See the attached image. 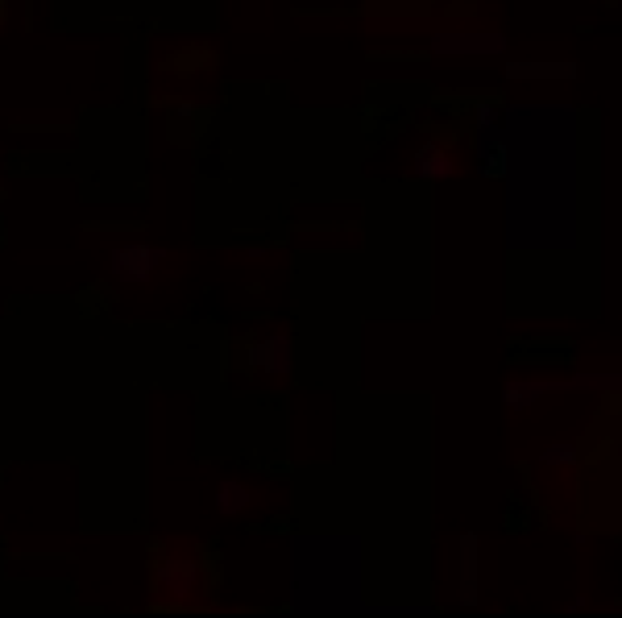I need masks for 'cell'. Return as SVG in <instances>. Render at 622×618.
Wrapping results in <instances>:
<instances>
[{"mask_svg":"<svg viewBox=\"0 0 622 618\" xmlns=\"http://www.w3.org/2000/svg\"><path fill=\"white\" fill-rule=\"evenodd\" d=\"M249 507V490H241L237 482H220L216 486V511L220 515H241Z\"/></svg>","mask_w":622,"mask_h":618,"instance_id":"8","label":"cell"},{"mask_svg":"<svg viewBox=\"0 0 622 618\" xmlns=\"http://www.w3.org/2000/svg\"><path fill=\"white\" fill-rule=\"evenodd\" d=\"M477 602V540L461 536V606Z\"/></svg>","mask_w":622,"mask_h":618,"instance_id":"6","label":"cell"},{"mask_svg":"<svg viewBox=\"0 0 622 618\" xmlns=\"http://www.w3.org/2000/svg\"><path fill=\"white\" fill-rule=\"evenodd\" d=\"M548 390H552V382H506V386H502V407L515 411V415H523L535 399H544Z\"/></svg>","mask_w":622,"mask_h":618,"instance_id":"5","label":"cell"},{"mask_svg":"<svg viewBox=\"0 0 622 618\" xmlns=\"http://www.w3.org/2000/svg\"><path fill=\"white\" fill-rule=\"evenodd\" d=\"M287 336H270V341H262V345H253V353H249V361L258 365V370H266V374H287L291 370V357H287Z\"/></svg>","mask_w":622,"mask_h":618,"instance_id":"4","label":"cell"},{"mask_svg":"<svg viewBox=\"0 0 622 618\" xmlns=\"http://www.w3.org/2000/svg\"><path fill=\"white\" fill-rule=\"evenodd\" d=\"M162 262H166V249L133 241V245H117V249H112L108 274L117 278V283H125V287H146Z\"/></svg>","mask_w":622,"mask_h":618,"instance_id":"1","label":"cell"},{"mask_svg":"<svg viewBox=\"0 0 622 618\" xmlns=\"http://www.w3.org/2000/svg\"><path fill=\"white\" fill-rule=\"evenodd\" d=\"M577 461H581V448H577V444H569V440L548 444L544 453H540V465H548V469H573Z\"/></svg>","mask_w":622,"mask_h":618,"instance_id":"10","label":"cell"},{"mask_svg":"<svg viewBox=\"0 0 622 618\" xmlns=\"http://www.w3.org/2000/svg\"><path fill=\"white\" fill-rule=\"evenodd\" d=\"M216 63V54L212 50H183V59H171V63H166V67H171V71H195V67H212Z\"/></svg>","mask_w":622,"mask_h":618,"instance_id":"11","label":"cell"},{"mask_svg":"<svg viewBox=\"0 0 622 618\" xmlns=\"http://www.w3.org/2000/svg\"><path fill=\"white\" fill-rule=\"evenodd\" d=\"M477 171H482V179H502L506 175V142L502 137H494V142L477 154Z\"/></svg>","mask_w":622,"mask_h":618,"instance_id":"7","label":"cell"},{"mask_svg":"<svg viewBox=\"0 0 622 618\" xmlns=\"http://www.w3.org/2000/svg\"><path fill=\"white\" fill-rule=\"evenodd\" d=\"M506 75H515V79H523V75H544V79H577V67H573V63H535V67L515 63V67H506Z\"/></svg>","mask_w":622,"mask_h":618,"instance_id":"9","label":"cell"},{"mask_svg":"<svg viewBox=\"0 0 622 618\" xmlns=\"http://www.w3.org/2000/svg\"><path fill=\"white\" fill-rule=\"evenodd\" d=\"M477 46L498 50V38H436V50H477Z\"/></svg>","mask_w":622,"mask_h":618,"instance_id":"12","label":"cell"},{"mask_svg":"<svg viewBox=\"0 0 622 618\" xmlns=\"http://www.w3.org/2000/svg\"><path fill=\"white\" fill-rule=\"evenodd\" d=\"M411 171H415V179L440 183V179H452V175H457V162H452V154H448L440 142H423L419 154L411 158Z\"/></svg>","mask_w":622,"mask_h":618,"instance_id":"3","label":"cell"},{"mask_svg":"<svg viewBox=\"0 0 622 618\" xmlns=\"http://www.w3.org/2000/svg\"><path fill=\"white\" fill-rule=\"evenodd\" d=\"M154 581L158 589H166L171 598H191L195 594V585H200V560L195 556H162L158 560V569H154Z\"/></svg>","mask_w":622,"mask_h":618,"instance_id":"2","label":"cell"}]
</instances>
